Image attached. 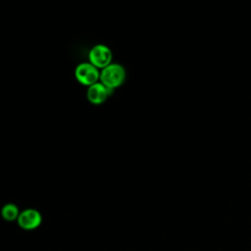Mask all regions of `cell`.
<instances>
[{"label":"cell","mask_w":251,"mask_h":251,"mask_svg":"<svg viewBox=\"0 0 251 251\" xmlns=\"http://www.w3.org/2000/svg\"><path fill=\"white\" fill-rule=\"evenodd\" d=\"M75 77L81 84L90 86L97 82L100 74L98 69L90 63H82L75 69Z\"/></svg>","instance_id":"3"},{"label":"cell","mask_w":251,"mask_h":251,"mask_svg":"<svg viewBox=\"0 0 251 251\" xmlns=\"http://www.w3.org/2000/svg\"><path fill=\"white\" fill-rule=\"evenodd\" d=\"M101 83L105 86L115 89L123 84L126 78V72L123 66L119 64H110L104 68L100 74Z\"/></svg>","instance_id":"1"},{"label":"cell","mask_w":251,"mask_h":251,"mask_svg":"<svg viewBox=\"0 0 251 251\" xmlns=\"http://www.w3.org/2000/svg\"><path fill=\"white\" fill-rule=\"evenodd\" d=\"M41 223V216L38 211L34 209H27L20 213L18 217L19 226L26 230L36 228Z\"/></svg>","instance_id":"5"},{"label":"cell","mask_w":251,"mask_h":251,"mask_svg":"<svg viewBox=\"0 0 251 251\" xmlns=\"http://www.w3.org/2000/svg\"><path fill=\"white\" fill-rule=\"evenodd\" d=\"M19 215V210L14 204H7L2 209V217L7 221H13L15 219H18Z\"/></svg>","instance_id":"6"},{"label":"cell","mask_w":251,"mask_h":251,"mask_svg":"<svg viewBox=\"0 0 251 251\" xmlns=\"http://www.w3.org/2000/svg\"><path fill=\"white\" fill-rule=\"evenodd\" d=\"M115 89L105 86L101 82H96L90 85L87 89V99L94 105H100L106 101V99L114 93Z\"/></svg>","instance_id":"4"},{"label":"cell","mask_w":251,"mask_h":251,"mask_svg":"<svg viewBox=\"0 0 251 251\" xmlns=\"http://www.w3.org/2000/svg\"><path fill=\"white\" fill-rule=\"evenodd\" d=\"M90 64L96 68H106L111 64L112 52L108 46L97 44L93 46L88 54Z\"/></svg>","instance_id":"2"}]
</instances>
